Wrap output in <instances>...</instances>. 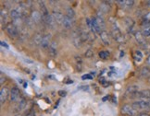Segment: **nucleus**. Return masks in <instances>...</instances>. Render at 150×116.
I'll list each match as a JSON object with an SVG mask.
<instances>
[{"label": "nucleus", "instance_id": "11", "mask_svg": "<svg viewBox=\"0 0 150 116\" xmlns=\"http://www.w3.org/2000/svg\"><path fill=\"white\" fill-rule=\"evenodd\" d=\"M117 3L124 8H131L134 5V0H117Z\"/></svg>", "mask_w": 150, "mask_h": 116}, {"label": "nucleus", "instance_id": "43", "mask_svg": "<svg viewBox=\"0 0 150 116\" xmlns=\"http://www.w3.org/2000/svg\"><path fill=\"white\" fill-rule=\"evenodd\" d=\"M24 61H25V62H30V63H33V61H32V60H29V59H24Z\"/></svg>", "mask_w": 150, "mask_h": 116}, {"label": "nucleus", "instance_id": "37", "mask_svg": "<svg viewBox=\"0 0 150 116\" xmlns=\"http://www.w3.org/2000/svg\"><path fill=\"white\" fill-rule=\"evenodd\" d=\"M146 64H147V66H150V54H149V55H148V56H147Z\"/></svg>", "mask_w": 150, "mask_h": 116}, {"label": "nucleus", "instance_id": "15", "mask_svg": "<svg viewBox=\"0 0 150 116\" xmlns=\"http://www.w3.org/2000/svg\"><path fill=\"white\" fill-rule=\"evenodd\" d=\"M52 16H53L55 21L59 22V23H61V24H62V20H63V18H64V15H63L62 13H60L59 11L54 10L53 13H52Z\"/></svg>", "mask_w": 150, "mask_h": 116}, {"label": "nucleus", "instance_id": "1", "mask_svg": "<svg viewBox=\"0 0 150 116\" xmlns=\"http://www.w3.org/2000/svg\"><path fill=\"white\" fill-rule=\"evenodd\" d=\"M132 108L136 111H143V110H149L150 109V101L147 100H140L132 102Z\"/></svg>", "mask_w": 150, "mask_h": 116}, {"label": "nucleus", "instance_id": "19", "mask_svg": "<svg viewBox=\"0 0 150 116\" xmlns=\"http://www.w3.org/2000/svg\"><path fill=\"white\" fill-rule=\"evenodd\" d=\"M92 24H93V28H94V31L96 33H101V28L98 24V22H97V20L96 18H92Z\"/></svg>", "mask_w": 150, "mask_h": 116}, {"label": "nucleus", "instance_id": "21", "mask_svg": "<svg viewBox=\"0 0 150 116\" xmlns=\"http://www.w3.org/2000/svg\"><path fill=\"white\" fill-rule=\"evenodd\" d=\"M134 60L136 61V62H141L142 60H143V58H144V55H143V53L140 51V50H136L135 52H134Z\"/></svg>", "mask_w": 150, "mask_h": 116}, {"label": "nucleus", "instance_id": "27", "mask_svg": "<svg viewBox=\"0 0 150 116\" xmlns=\"http://www.w3.org/2000/svg\"><path fill=\"white\" fill-rule=\"evenodd\" d=\"M75 61H76V65H77V70L80 72L81 69H82V64L83 60L80 56H75Z\"/></svg>", "mask_w": 150, "mask_h": 116}, {"label": "nucleus", "instance_id": "42", "mask_svg": "<svg viewBox=\"0 0 150 116\" xmlns=\"http://www.w3.org/2000/svg\"><path fill=\"white\" fill-rule=\"evenodd\" d=\"M108 99H109V97H108V96H107V97H104V98H103V101H106L108 100Z\"/></svg>", "mask_w": 150, "mask_h": 116}, {"label": "nucleus", "instance_id": "30", "mask_svg": "<svg viewBox=\"0 0 150 116\" xmlns=\"http://www.w3.org/2000/svg\"><path fill=\"white\" fill-rule=\"evenodd\" d=\"M85 20H86V23H87V25H88V28H89L90 30H91L92 31H93L94 33H96V32H95V31H94V28H93V24H92V20L87 18Z\"/></svg>", "mask_w": 150, "mask_h": 116}, {"label": "nucleus", "instance_id": "39", "mask_svg": "<svg viewBox=\"0 0 150 116\" xmlns=\"http://www.w3.org/2000/svg\"><path fill=\"white\" fill-rule=\"evenodd\" d=\"M139 116H150V114L149 113H141V114H139Z\"/></svg>", "mask_w": 150, "mask_h": 116}, {"label": "nucleus", "instance_id": "3", "mask_svg": "<svg viewBox=\"0 0 150 116\" xmlns=\"http://www.w3.org/2000/svg\"><path fill=\"white\" fill-rule=\"evenodd\" d=\"M122 113L123 114H126L128 116H139L138 115V113L136 110H134L132 108V105H129V104H126V105H123L122 108Z\"/></svg>", "mask_w": 150, "mask_h": 116}, {"label": "nucleus", "instance_id": "29", "mask_svg": "<svg viewBox=\"0 0 150 116\" xmlns=\"http://www.w3.org/2000/svg\"><path fill=\"white\" fill-rule=\"evenodd\" d=\"M42 39H43V36L40 33H38V34H36V36L34 37V42H35L36 44H40L42 42Z\"/></svg>", "mask_w": 150, "mask_h": 116}, {"label": "nucleus", "instance_id": "26", "mask_svg": "<svg viewBox=\"0 0 150 116\" xmlns=\"http://www.w3.org/2000/svg\"><path fill=\"white\" fill-rule=\"evenodd\" d=\"M67 17H69L71 20H73V19L75 18V12H74V10L71 8H67V14H66Z\"/></svg>", "mask_w": 150, "mask_h": 116}, {"label": "nucleus", "instance_id": "44", "mask_svg": "<svg viewBox=\"0 0 150 116\" xmlns=\"http://www.w3.org/2000/svg\"><path fill=\"white\" fill-rule=\"evenodd\" d=\"M23 87H24V88H27V83H24L23 84Z\"/></svg>", "mask_w": 150, "mask_h": 116}, {"label": "nucleus", "instance_id": "24", "mask_svg": "<svg viewBox=\"0 0 150 116\" xmlns=\"http://www.w3.org/2000/svg\"><path fill=\"white\" fill-rule=\"evenodd\" d=\"M141 32H142L143 36L145 37V38L150 37V25H147V26L144 27Z\"/></svg>", "mask_w": 150, "mask_h": 116}, {"label": "nucleus", "instance_id": "2", "mask_svg": "<svg viewBox=\"0 0 150 116\" xmlns=\"http://www.w3.org/2000/svg\"><path fill=\"white\" fill-rule=\"evenodd\" d=\"M6 31H7V32L9 34V36L11 38H17L20 34L18 28H17V26L13 24V23H8V24L6 26Z\"/></svg>", "mask_w": 150, "mask_h": 116}, {"label": "nucleus", "instance_id": "36", "mask_svg": "<svg viewBox=\"0 0 150 116\" xmlns=\"http://www.w3.org/2000/svg\"><path fill=\"white\" fill-rule=\"evenodd\" d=\"M24 116H35V112H34L33 110H31V111L29 112L26 115H24Z\"/></svg>", "mask_w": 150, "mask_h": 116}, {"label": "nucleus", "instance_id": "20", "mask_svg": "<svg viewBox=\"0 0 150 116\" xmlns=\"http://www.w3.org/2000/svg\"><path fill=\"white\" fill-rule=\"evenodd\" d=\"M10 16L14 20H19L21 18V12L19 9H12L10 10Z\"/></svg>", "mask_w": 150, "mask_h": 116}, {"label": "nucleus", "instance_id": "14", "mask_svg": "<svg viewBox=\"0 0 150 116\" xmlns=\"http://www.w3.org/2000/svg\"><path fill=\"white\" fill-rule=\"evenodd\" d=\"M31 18L32 20L35 23H38L42 20V15L41 12H38V11H33L32 14H31Z\"/></svg>", "mask_w": 150, "mask_h": 116}, {"label": "nucleus", "instance_id": "17", "mask_svg": "<svg viewBox=\"0 0 150 116\" xmlns=\"http://www.w3.org/2000/svg\"><path fill=\"white\" fill-rule=\"evenodd\" d=\"M49 55L51 57H56L57 55V43L55 42H52L49 46Z\"/></svg>", "mask_w": 150, "mask_h": 116}, {"label": "nucleus", "instance_id": "35", "mask_svg": "<svg viewBox=\"0 0 150 116\" xmlns=\"http://www.w3.org/2000/svg\"><path fill=\"white\" fill-rule=\"evenodd\" d=\"M57 94H59L60 97H66L67 92H66L65 90H59V93H57Z\"/></svg>", "mask_w": 150, "mask_h": 116}, {"label": "nucleus", "instance_id": "38", "mask_svg": "<svg viewBox=\"0 0 150 116\" xmlns=\"http://www.w3.org/2000/svg\"><path fill=\"white\" fill-rule=\"evenodd\" d=\"M4 81H6V77L4 78V77L2 76V77H1V80H0V84H1V85H3Z\"/></svg>", "mask_w": 150, "mask_h": 116}, {"label": "nucleus", "instance_id": "10", "mask_svg": "<svg viewBox=\"0 0 150 116\" xmlns=\"http://www.w3.org/2000/svg\"><path fill=\"white\" fill-rule=\"evenodd\" d=\"M135 97L141 99V100H149L150 99V90L149 89L139 90L136 93Z\"/></svg>", "mask_w": 150, "mask_h": 116}, {"label": "nucleus", "instance_id": "9", "mask_svg": "<svg viewBox=\"0 0 150 116\" xmlns=\"http://www.w3.org/2000/svg\"><path fill=\"white\" fill-rule=\"evenodd\" d=\"M112 35L114 37V39L117 41V42L119 43H122V41H123V36H122V31H120V29L116 26V27H114L113 29V31H112Z\"/></svg>", "mask_w": 150, "mask_h": 116}, {"label": "nucleus", "instance_id": "32", "mask_svg": "<svg viewBox=\"0 0 150 116\" xmlns=\"http://www.w3.org/2000/svg\"><path fill=\"white\" fill-rule=\"evenodd\" d=\"M94 55V53H93V51L92 50H88V51H86V53H85V56L86 57H88V58H90V57H92Z\"/></svg>", "mask_w": 150, "mask_h": 116}, {"label": "nucleus", "instance_id": "18", "mask_svg": "<svg viewBox=\"0 0 150 116\" xmlns=\"http://www.w3.org/2000/svg\"><path fill=\"white\" fill-rule=\"evenodd\" d=\"M100 37L103 43L105 45H109L110 44V42H109V36H108V33L106 31H103L100 33Z\"/></svg>", "mask_w": 150, "mask_h": 116}, {"label": "nucleus", "instance_id": "40", "mask_svg": "<svg viewBox=\"0 0 150 116\" xmlns=\"http://www.w3.org/2000/svg\"><path fill=\"white\" fill-rule=\"evenodd\" d=\"M112 101H113L114 103H117V99L115 98V97H112Z\"/></svg>", "mask_w": 150, "mask_h": 116}, {"label": "nucleus", "instance_id": "34", "mask_svg": "<svg viewBox=\"0 0 150 116\" xmlns=\"http://www.w3.org/2000/svg\"><path fill=\"white\" fill-rule=\"evenodd\" d=\"M78 89H83V90H88V89H89V86H88V85H83V86H81V87H78Z\"/></svg>", "mask_w": 150, "mask_h": 116}, {"label": "nucleus", "instance_id": "12", "mask_svg": "<svg viewBox=\"0 0 150 116\" xmlns=\"http://www.w3.org/2000/svg\"><path fill=\"white\" fill-rule=\"evenodd\" d=\"M124 22L127 26V31H128V32H132V30H134V25H135L134 20L132 18H125Z\"/></svg>", "mask_w": 150, "mask_h": 116}, {"label": "nucleus", "instance_id": "4", "mask_svg": "<svg viewBox=\"0 0 150 116\" xmlns=\"http://www.w3.org/2000/svg\"><path fill=\"white\" fill-rule=\"evenodd\" d=\"M138 91H139V86L132 85V86H129L128 88H127L125 95L129 96V97H135V95Z\"/></svg>", "mask_w": 150, "mask_h": 116}, {"label": "nucleus", "instance_id": "25", "mask_svg": "<svg viewBox=\"0 0 150 116\" xmlns=\"http://www.w3.org/2000/svg\"><path fill=\"white\" fill-rule=\"evenodd\" d=\"M79 37H80L81 41H82L83 43H84L89 39V34L86 31H82L81 33H79Z\"/></svg>", "mask_w": 150, "mask_h": 116}, {"label": "nucleus", "instance_id": "28", "mask_svg": "<svg viewBox=\"0 0 150 116\" xmlns=\"http://www.w3.org/2000/svg\"><path fill=\"white\" fill-rule=\"evenodd\" d=\"M109 55H110V54H109L108 51H101V52H99V57L101 58V59L106 60V59H108V58L109 57Z\"/></svg>", "mask_w": 150, "mask_h": 116}, {"label": "nucleus", "instance_id": "23", "mask_svg": "<svg viewBox=\"0 0 150 116\" xmlns=\"http://www.w3.org/2000/svg\"><path fill=\"white\" fill-rule=\"evenodd\" d=\"M140 74H141V76H142L143 78H148V77H149V75H150V69H149V67H147V66H144V67L141 69Z\"/></svg>", "mask_w": 150, "mask_h": 116}, {"label": "nucleus", "instance_id": "16", "mask_svg": "<svg viewBox=\"0 0 150 116\" xmlns=\"http://www.w3.org/2000/svg\"><path fill=\"white\" fill-rule=\"evenodd\" d=\"M72 24H73V20H71L69 17H67L65 15L64 18H63V20H62V25L64 26V28L65 29H71Z\"/></svg>", "mask_w": 150, "mask_h": 116}, {"label": "nucleus", "instance_id": "41", "mask_svg": "<svg viewBox=\"0 0 150 116\" xmlns=\"http://www.w3.org/2000/svg\"><path fill=\"white\" fill-rule=\"evenodd\" d=\"M146 7H150V0L146 1Z\"/></svg>", "mask_w": 150, "mask_h": 116}, {"label": "nucleus", "instance_id": "33", "mask_svg": "<svg viewBox=\"0 0 150 116\" xmlns=\"http://www.w3.org/2000/svg\"><path fill=\"white\" fill-rule=\"evenodd\" d=\"M0 44H1L2 47H5L6 49H9V45L6 42H4V41H1V42H0Z\"/></svg>", "mask_w": 150, "mask_h": 116}, {"label": "nucleus", "instance_id": "8", "mask_svg": "<svg viewBox=\"0 0 150 116\" xmlns=\"http://www.w3.org/2000/svg\"><path fill=\"white\" fill-rule=\"evenodd\" d=\"M134 37H135V40H136V42H137L138 44L143 46V47H146V41L145 37L143 36V34H142L141 31L135 32Z\"/></svg>", "mask_w": 150, "mask_h": 116}, {"label": "nucleus", "instance_id": "5", "mask_svg": "<svg viewBox=\"0 0 150 116\" xmlns=\"http://www.w3.org/2000/svg\"><path fill=\"white\" fill-rule=\"evenodd\" d=\"M20 96H21L20 89L17 88V87L12 88V89L10 90V100H11V101H13V102L18 101L19 99H20Z\"/></svg>", "mask_w": 150, "mask_h": 116}, {"label": "nucleus", "instance_id": "31", "mask_svg": "<svg viewBox=\"0 0 150 116\" xmlns=\"http://www.w3.org/2000/svg\"><path fill=\"white\" fill-rule=\"evenodd\" d=\"M82 79L83 80H91V79H93V77H92V75L91 74H85L83 75V76L82 77Z\"/></svg>", "mask_w": 150, "mask_h": 116}, {"label": "nucleus", "instance_id": "7", "mask_svg": "<svg viewBox=\"0 0 150 116\" xmlns=\"http://www.w3.org/2000/svg\"><path fill=\"white\" fill-rule=\"evenodd\" d=\"M50 40H51V34L50 33H47L45 34V35L43 36V39H42V42L41 43H40V45H41V47L43 49H47L49 48L50 46Z\"/></svg>", "mask_w": 150, "mask_h": 116}, {"label": "nucleus", "instance_id": "13", "mask_svg": "<svg viewBox=\"0 0 150 116\" xmlns=\"http://www.w3.org/2000/svg\"><path fill=\"white\" fill-rule=\"evenodd\" d=\"M111 1H103L100 6V10L102 13H107L111 8Z\"/></svg>", "mask_w": 150, "mask_h": 116}, {"label": "nucleus", "instance_id": "6", "mask_svg": "<svg viewBox=\"0 0 150 116\" xmlns=\"http://www.w3.org/2000/svg\"><path fill=\"white\" fill-rule=\"evenodd\" d=\"M9 95H10V92H9L8 89L2 88L1 92H0V103H1V105H3V104L7 101Z\"/></svg>", "mask_w": 150, "mask_h": 116}, {"label": "nucleus", "instance_id": "22", "mask_svg": "<svg viewBox=\"0 0 150 116\" xmlns=\"http://www.w3.org/2000/svg\"><path fill=\"white\" fill-rule=\"evenodd\" d=\"M26 105H27V101H26V99H25V98H22L21 100L20 101L19 105L17 106V110H16V111H18V112L21 111V110H23V109L26 107Z\"/></svg>", "mask_w": 150, "mask_h": 116}]
</instances>
